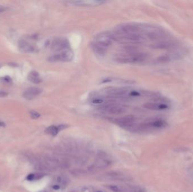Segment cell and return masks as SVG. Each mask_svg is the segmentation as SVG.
I'll return each instance as SVG.
<instances>
[{
  "mask_svg": "<svg viewBox=\"0 0 193 192\" xmlns=\"http://www.w3.org/2000/svg\"><path fill=\"white\" fill-rule=\"evenodd\" d=\"M147 55L143 53L133 52L125 55H119L115 58V61L118 63H138L142 62L146 59Z\"/></svg>",
  "mask_w": 193,
  "mask_h": 192,
  "instance_id": "1",
  "label": "cell"
},
{
  "mask_svg": "<svg viewBox=\"0 0 193 192\" xmlns=\"http://www.w3.org/2000/svg\"><path fill=\"white\" fill-rule=\"evenodd\" d=\"M115 40H119L130 44H137L144 42L145 37L140 33H132L124 35H115Z\"/></svg>",
  "mask_w": 193,
  "mask_h": 192,
  "instance_id": "2",
  "label": "cell"
},
{
  "mask_svg": "<svg viewBox=\"0 0 193 192\" xmlns=\"http://www.w3.org/2000/svg\"><path fill=\"white\" fill-rule=\"evenodd\" d=\"M166 126L167 123L163 119H156L141 123L137 127V129L143 131L148 130L160 129L166 127Z\"/></svg>",
  "mask_w": 193,
  "mask_h": 192,
  "instance_id": "3",
  "label": "cell"
},
{
  "mask_svg": "<svg viewBox=\"0 0 193 192\" xmlns=\"http://www.w3.org/2000/svg\"><path fill=\"white\" fill-rule=\"evenodd\" d=\"M74 54L70 49L61 51L60 53L54 54L48 58V60L51 62H69L73 59Z\"/></svg>",
  "mask_w": 193,
  "mask_h": 192,
  "instance_id": "4",
  "label": "cell"
},
{
  "mask_svg": "<svg viewBox=\"0 0 193 192\" xmlns=\"http://www.w3.org/2000/svg\"><path fill=\"white\" fill-rule=\"evenodd\" d=\"M136 118L133 115L124 116L115 120V122L120 127L128 130H137L135 122Z\"/></svg>",
  "mask_w": 193,
  "mask_h": 192,
  "instance_id": "5",
  "label": "cell"
},
{
  "mask_svg": "<svg viewBox=\"0 0 193 192\" xmlns=\"http://www.w3.org/2000/svg\"><path fill=\"white\" fill-rule=\"evenodd\" d=\"M113 40H115L114 34L110 32H105L97 35L94 42L101 45V46L108 48V47L111 45Z\"/></svg>",
  "mask_w": 193,
  "mask_h": 192,
  "instance_id": "6",
  "label": "cell"
},
{
  "mask_svg": "<svg viewBox=\"0 0 193 192\" xmlns=\"http://www.w3.org/2000/svg\"><path fill=\"white\" fill-rule=\"evenodd\" d=\"M141 28L138 26L132 24H124L117 27V35H124L132 33H139Z\"/></svg>",
  "mask_w": 193,
  "mask_h": 192,
  "instance_id": "7",
  "label": "cell"
},
{
  "mask_svg": "<svg viewBox=\"0 0 193 192\" xmlns=\"http://www.w3.org/2000/svg\"><path fill=\"white\" fill-rule=\"evenodd\" d=\"M70 43L68 40L64 38H58L54 40L51 44V49L55 51H61L63 50L68 49Z\"/></svg>",
  "mask_w": 193,
  "mask_h": 192,
  "instance_id": "8",
  "label": "cell"
},
{
  "mask_svg": "<svg viewBox=\"0 0 193 192\" xmlns=\"http://www.w3.org/2000/svg\"><path fill=\"white\" fill-rule=\"evenodd\" d=\"M143 107L151 110H164L170 108L168 102H149L145 103Z\"/></svg>",
  "mask_w": 193,
  "mask_h": 192,
  "instance_id": "9",
  "label": "cell"
},
{
  "mask_svg": "<svg viewBox=\"0 0 193 192\" xmlns=\"http://www.w3.org/2000/svg\"><path fill=\"white\" fill-rule=\"evenodd\" d=\"M43 92V90L39 87H30L23 93L24 98L27 100H32L39 96Z\"/></svg>",
  "mask_w": 193,
  "mask_h": 192,
  "instance_id": "10",
  "label": "cell"
},
{
  "mask_svg": "<svg viewBox=\"0 0 193 192\" xmlns=\"http://www.w3.org/2000/svg\"><path fill=\"white\" fill-rule=\"evenodd\" d=\"M103 110L108 113L111 114L118 115L121 114L124 112V108L117 104H106L104 106Z\"/></svg>",
  "mask_w": 193,
  "mask_h": 192,
  "instance_id": "11",
  "label": "cell"
},
{
  "mask_svg": "<svg viewBox=\"0 0 193 192\" xmlns=\"http://www.w3.org/2000/svg\"><path fill=\"white\" fill-rule=\"evenodd\" d=\"M106 1H70V3H73L76 5H81V6H96L102 5V3H105Z\"/></svg>",
  "mask_w": 193,
  "mask_h": 192,
  "instance_id": "12",
  "label": "cell"
},
{
  "mask_svg": "<svg viewBox=\"0 0 193 192\" xmlns=\"http://www.w3.org/2000/svg\"><path fill=\"white\" fill-rule=\"evenodd\" d=\"M91 47L94 52L100 56H103L106 53L107 48L101 46V45H99L95 42H92Z\"/></svg>",
  "mask_w": 193,
  "mask_h": 192,
  "instance_id": "13",
  "label": "cell"
},
{
  "mask_svg": "<svg viewBox=\"0 0 193 192\" xmlns=\"http://www.w3.org/2000/svg\"><path fill=\"white\" fill-rule=\"evenodd\" d=\"M19 47L20 50L24 53H33L35 51V48L30 43H28L24 40L20 41L19 42Z\"/></svg>",
  "mask_w": 193,
  "mask_h": 192,
  "instance_id": "14",
  "label": "cell"
},
{
  "mask_svg": "<svg viewBox=\"0 0 193 192\" xmlns=\"http://www.w3.org/2000/svg\"><path fill=\"white\" fill-rule=\"evenodd\" d=\"M28 80L31 82L38 84L42 82V79L40 77L39 73L36 70L31 71L29 74L28 75Z\"/></svg>",
  "mask_w": 193,
  "mask_h": 192,
  "instance_id": "15",
  "label": "cell"
},
{
  "mask_svg": "<svg viewBox=\"0 0 193 192\" xmlns=\"http://www.w3.org/2000/svg\"><path fill=\"white\" fill-rule=\"evenodd\" d=\"M110 162L109 161L103 158H100L98 159L96 163L94 165V167L95 169H103L110 165Z\"/></svg>",
  "mask_w": 193,
  "mask_h": 192,
  "instance_id": "16",
  "label": "cell"
},
{
  "mask_svg": "<svg viewBox=\"0 0 193 192\" xmlns=\"http://www.w3.org/2000/svg\"><path fill=\"white\" fill-rule=\"evenodd\" d=\"M60 131V130L59 126H53H53L48 127L45 130V132L48 134H50V135H51V136H55L57 135V134L59 133Z\"/></svg>",
  "mask_w": 193,
  "mask_h": 192,
  "instance_id": "17",
  "label": "cell"
},
{
  "mask_svg": "<svg viewBox=\"0 0 193 192\" xmlns=\"http://www.w3.org/2000/svg\"><path fill=\"white\" fill-rule=\"evenodd\" d=\"M125 192H146V190L138 186H128L125 187Z\"/></svg>",
  "mask_w": 193,
  "mask_h": 192,
  "instance_id": "18",
  "label": "cell"
},
{
  "mask_svg": "<svg viewBox=\"0 0 193 192\" xmlns=\"http://www.w3.org/2000/svg\"><path fill=\"white\" fill-rule=\"evenodd\" d=\"M44 176V174L42 173H37V174H30L27 176V179L29 181H32L35 180L41 179Z\"/></svg>",
  "mask_w": 193,
  "mask_h": 192,
  "instance_id": "19",
  "label": "cell"
},
{
  "mask_svg": "<svg viewBox=\"0 0 193 192\" xmlns=\"http://www.w3.org/2000/svg\"><path fill=\"white\" fill-rule=\"evenodd\" d=\"M107 188L113 192H124V186H115V185H109L106 186Z\"/></svg>",
  "mask_w": 193,
  "mask_h": 192,
  "instance_id": "20",
  "label": "cell"
},
{
  "mask_svg": "<svg viewBox=\"0 0 193 192\" xmlns=\"http://www.w3.org/2000/svg\"><path fill=\"white\" fill-rule=\"evenodd\" d=\"M91 103L94 106H100L104 103V99H102V98H96L93 99Z\"/></svg>",
  "mask_w": 193,
  "mask_h": 192,
  "instance_id": "21",
  "label": "cell"
},
{
  "mask_svg": "<svg viewBox=\"0 0 193 192\" xmlns=\"http://www.w3.org/2000/svg\"><path fill=\"white\" fill-rule=\"evenodd\" d=\"M30 115L31 117L33 119H37L41 116L40 113L37 112H36V111H31V112H30Z\"/></svg>",
  "mask_w": 193,
  "mask_h": 192,
  "instance_id": "22",
  "label": "cell"
},
{
  "mask_svg": "<svg viewBox=\"0 0 193 192\" xmlns=\"http://www.w3.org/2000/svg\"><path fill=\"white\" fill-rule=\"evenodd\" d=\"M141 95L140 93L137 91H129V96H139Z\"/></svg>",
  "mask_w": 193,
  "mask_h": 192,
  "instance_id": "23",
  "label": "cell"
},
{
  "mask_svg": "<svg viewBox=\"0 0 193 192\" xmlns=\"http://www.w3.org/2000/svg\"><path fill=\"white\" fill-rule=\"evenodd\" d=\"M52 188H53L54 190H60V189L62 188V186H60V185H59V184H56L54 185V186H52Z\"/></svg>",
  "mask_w": 193,
  "mask_h": 192,
  "instance_id": "24",
  "label": "cell"
},
{
  "mask_svg": "<svg viewBox=\"0 0 193 192\" xmlns=\"http://www.w3.org/2000/svg\"><path fill=\"white\" fill-rule=\"evenodd\" d=\"M8 95V93L6 91H0V97H5Z\"/></svg>",
  "mask_w": 193,
  "mask_h": 192,
  "instance_id": "25",
  "label": "cell"
},
{
  "mask_svg": "<svg viewBox=\"0 0 193 192\" xmlns=\"http://www.w3.org/2000/svg\"><path fill=\"white\" fill-rule=\"evenodd\" d=\"M3 80L5 81H6V82H10V81H11V79L9 77H4V78H3Z\"/></svg>",
  "mask_w": 193,
  "mask_h": 192,
  "instance_id": "26",
  "label": "cell"
},
{
  "mask_svg": "<svg viewBox=\"0 0 193 192\" xmlns=\"http://www.w3.org/2000/svg\"><path fill=\"white\" fill-rule=\"evenodd\" d=\"M5 123L3 122L0 121V127H5Z\"/></svg>",
  "mask_w": 193,
  "mask_h": 192,
  "instance_id": "27",
  "label": "cell"
},
{
  "mask_svg": "<svg viewBox=\"0 0 193 192\" xmlns=\"http://www.w3.org/2000/svg\"><path fill=\"white\" fill-rule=\"evenodd\" d=\"M3 11H5V9H4L0 8V13H2V12H3Z\"/></svg>",
  "mask_w": 193,
  "mask_h": 192,
  "instance_id": "28",
  "label": "cell"
},
{
  "mask_svg": "<svg viewBox=\"0 0 193 192\" xmlns=\"http://www.w3.org/2000/svg\"><path fill=\"white\" fill-rule=\"evenodd\" d=\"M103 192V191H102V190H96V192Z\"/></svg>",
  "mask_w": 193,
  "mask_h": 192,
  "instance_id": "29",
  "label": "cell"
},
{
  "mask_svg": "<svg viewBox=\"0 0 193 192\" xmlns=\"http://www.w3.org/2000/svg\"><path fill=\"white\" fill-rule=\"evenodd\" d=\"M191 175H192V176H193V171H192V172H191Z\"/></svg>",
  "mask_w": 193,
  "mask_h": 192,
  "instance_id": "30",
  "label": "cell"
},
{
  "mask_svg": "<svg viewBox=\"0 0 193 192\" xmlns=\"http://www.w3.org/2000/svg\"></svg>",
  "mask_w": 193,
  "mask_h": 192,
  "instance_id": "31",
  "label": "cell"
}]
</instances>
